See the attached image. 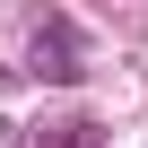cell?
Masks as SVG:
<instances>
[{
	"label": "cell",
	"mask_w": 148,
	"mask_h": 148,
	"mask_svg": "<svg viewBox=\"0 0 148 148\" xmlns=\"http://www.w3.org/2000/svg\"><path fill=\"white\" fill-rule=\"evenodd\" d=\"M26 70H35V79H52V87H79V79H87V44H79V26H70L61 9H44V18H35Z\"/></svg>",
	"instance_id": "1"
},
{
	"label": "cell",
	"mask_w": 148,
	"mask_h": 148,
	"mask_svg": "<svg viewBox=\"0 0 148 148\" xmlns=\"http://www.w3.org/2000/svg\"><path fill=\"white\" fill-rule=\"evenodd\" d=\"M35 148H105V122L96 113H70V122H44Z\"/></svg>",
	"instance_id": "2"
},
{
	"label": "cell",
	"mask_w": 148,
	"mask_h": 148,
	"mask_svg": "<svg viewBox=\"0 0 148 148\" xmlns=\"http://www.w3.org/2000/svg\"><path fill=\"white\" fill-rule=\"evenodd\" d=\"M0 148H26V139H18V122H9V113H0Z\"/></svg>",
	"instance_id": "3"
}]
</instances>
